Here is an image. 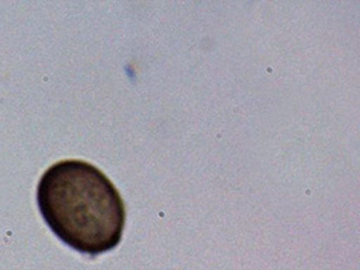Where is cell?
<instances>
[{"label": "cell", "mask_w": 360, "mask_h": 270, "mask_svg": "<svg viewBox=\"0 0 360 270\" xmlns=\"http://www.w3.org/2000/svg\"><path fill=\"white\" fill-rule=\"evenodd\" d=\"M37 202L50 230L80 253L110 252L122 239L124 202L112 181L86 161L64 160L48 168Z\"/></svg>", "instance_id": "1"}]
</instances>
